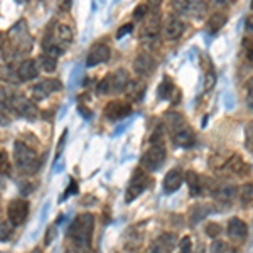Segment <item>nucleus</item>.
<instances>
[{"mask_svg":"<svg viewBox=\"0 0 253 253\" xmlns=\"http://www.w3.org/2000/svg\"><path fill=\"white\" fill-rule=\"evenodd\" d=\"M93 230H95V218L89 213L76 216L68 231V238L71 242L76 253H89L91 252Z\"/></svg>","mask_w":253,"mask_h":253,"instance_id":"nucleus-1","label":"nucleus"},{"mask_svg":"<svg viewBox=\"0 0 253 253\" xmlns=\"http://www.w3.org/2000/svg\"><path fill=\"white\" fill-rule=\"evenodd\" d=\"M150 147L140 159L142 169L145 170H157L166 162V145L162 142V130L157 128L150 137Z\"/></svg>","mask_w":253,"mask_h":253,"instance_id":"nucleus-2","label":"nucleus"},{"mask_svg":"<svg viewBox=\"0 0 253 253\" xmlns=\"http://www.w3.org/2000/svg\"><path fill=\"white\" fill-rule=\"evenodd\" d=\"M9 38H10V44L7 46V49H10V54L7 56V58H10V59L20 58V56L27 54L32 49V39L29 36V32H27L26 22L15 24L9 31Z\"/></svg>","mask_w":253,"mask_h":253,"instance_id":"nucleus-3","label":"nucleus"},{"mask_svg":"<svg viewBox=\"0 0 253 253\" xmlns=\"http://www.w3.org/2000/svg\"><path fill=\"white\" fill-rule=\"evenodd\" d=\"M128 83H130V73L126 71V69L120 68V69H117V71H112L110 75L105 76V78L100 81V84H98L96 91L100 96L117 95V93L125 91Z\"/></svg>","mask_w":253,"mask_h":253,"instance_id":"nucleus-4","label":"nucleus"},{"mask_svg":"<svg viewBox=\"0 0 253 253\" xmlns=\"http://www.w3.org/2000/svg\"><path fill=\"white\" fill-rule=\"evenodd\" d=\"M14 159L19 169L26 174H34L39 169V161L36 150L20 140L14 144Z\"/></svg>","mask_w":253,"mask_h":253,"instance_id":"nucleus-5","label":"nucleus"},{"mask_svg":"<svg viewBox=\"0 0 253 253\" xmlns=\"http://www.w3.org/2000/svg\"><path fill=\"white\" fill-rule=\"evenodd\" d=\"M170 7L177 15L191 19H203L208 12L205 0H170Z\"/></svg>","mask_w":253,"mask_h":253,"instance_id":"nucleus-6","label":"nucleus"},{"mask_svg":"<svg viewBox=\"0 0 253 253\" xmlns=\"http://www.w3.org/2000/svg\"><path fill=\"white\" fill-rule=\"evenodd\" d=\"M73 41V29L68 26V24H56L52 32L44 38V42H49V44H54L56 47H59L61 51H64Z\"/></svg>","mask_w":253,"mask_h":253,"instance_id":"nucleus-7","label":"nucleus"},{"mask_svg":"<svg viewBox=\"0 0 253 253\" xmlns=\"http://www.w3.org/2000/svg\"><path fill=\"white\" fill-rule=\"evenodd\" d=\"M149 186V177L145 174V169H137L133 172L132 179H130V184L128 189H126V196H125V201L126 203H132L133 199H137L138 196L145 191V187Z\"/></svg>","mask_w":253,"mask_h":253,"instance_id":"nucleus-8","label":"nucleus"},{"mask_svg":"<svg viewBox=\"0 0 253 253\" xmlns=\"http://www.w3.org/2000/svg\"><path fill=\"white\" fill-rule=\"evenodd\" d=\"M27 214H29V203L26 199H14L7 206V216L14 226H19L26 221Z\"/></svg>","mask_w":253,"mask_h":253,"instance_id":"nucleus-9","label":"nucleus"},{"mask_svg":"<svg viewBox=\"0 0 253 253\" xmlns=\"http://www.w3.org/2000/svg\"><path fill=\"white\" fill-rule=\"evenodd\" d=\"M61 88H63V84H61L59 80L49 78V80L39 81L38 84H34L32 89H31V93H32V98H34L36 101H42V100H46L49 95L59 91Z\"/></svg>","mask_w":253,"mask_h":253,"instance_id":"nucleus-10","label":"nucleus"},{"mask_svg":"<svg viewBox=\"0 0 253 253\" xmlns=\"http://www.w3.org/2000/svg\"><path fill=\"white\" fill-rule=\"evenodd\" d=\"M9 105H10V108L14 110V112H17L19 115H22L26 118H31V120H32V118H38V115H39V110L34 105V101L29 100V98H26V96L10 98Z\"/></svg>","mask_w":253,"mask_h":253,"instance_id":"nucleus-11","label":"nucleus"},{"mask_svg":"<svg viewBox=\"0 0 253 253\" xmlns=\"http://www.w3.org/2000/svg\"><path fill=\"white\" fill-rule=\"evenodd\" d=\"M130 113H132V105L124 100H113L105 107V117L112 122L122 120V118L128 117Z\"/></svg>","mask_w":253,"mask_h":253,"instance_id":"nucleus-12","label":"nucleus"},{"mask_svg":"<svg viewBox=\"0 0 253 253\" xmlns=\"http://www.w3.org/2000/svg\"><path fill=\"white\" fill-rule=\"evenodd\" d=\"M211 196H214V199H218L219 203H231L235 199V196L238 194L236 186L230 184V182H219V184H213L210 189Z\"/></svg>","mask_w":253,"mask_h":253,"instance_id":"nucleus-13","label":"nucleus"},{"mask_svg":"<svg viewBox=\"0 0 253 253\" xmlns=\"http://www.w3.org/2000/svg\"><path fill=\"white\" fill-rule=\"evenodd\" d=\"M110 59V47L108 44L105 42H98L95 44L88 52V58H86V64L88 68H93V66H98L101 63H107Z\"/></svg>","mask_w":253,"mask_h":253,"instance_id":"nucleus-14","label":"nucleus"},{"mask_svg":"<svg viewBox=\"0 0 253 253\" xmlns=\"http://www.w3.org/2000/svg\"><path fill=\"white\" fill-rule=\"evenodd\" d=\"M175 240L177 238H175L174 233H162L159 238L152 242L149 248V253H172Z\"/></svg>","mask_w":253,"mask_h":253,"instance_id":"nucleus-15","label":"nucleus"},{"mask_svg":"<svg viewBox=\"0 0 253 253\" xmlns=\"http://www.w3.org/2000/svg\"><path fill=\"white\" fill-rule=\"evenodd\" d=\"M247 235H248V226L243 219L231 218L230 221H228V236H230L233 242H236V243L245 242V240H247Z\"/></svg>","mask_w":253,"mask_h":253,"instance_id":"nucleus-16","label":"nucleus"},{"mask_svg":"<svg viewBox=\"0 0 253 253\" xmlns=\"http://www.w3.org/2000/svg\"><path fill=\"white\" fill-rule=\"evenodd\" d=\"M39 69V63L36 59H24L17 66V76L20 81H31L38 78Z\"/></svg>","mask_w":253,"mask_h":253,"instance_id":"nucleus-17","label":"nucleus"},{"mask_svg":"<svg viewBox=\"0 0 253 253\" xmlns=\"http://www.w3.org/2000/svg\"><path fill=\"white\" fill-rule=\"evenodd\" d=\"M133 69H135L138 76L150 75L156 69V61H154V58L149 52H140L135 58V61H133Z\"/></svg>","mask_w":253,"mask_h":253,"instance_id":"nucleus-18","label":"nucleus"},{"mask_svg":"<svg viewBox=\"0 0 253 253\" xmlns=\"http://www.w3.org/2000/svg\"><path fill=\"white\" fill-rule=\"evenodd\" d=\"M184 22H182L181 17H177V15H170L169 19H167L166 26H164V32H166V38L169 41H175L179 39L182 36V32H184Z\"/></svg>","mask_w":253,"mask_h":253,"instance_id":"nucleus-19","label":"nucleus"},{"mask_svg":"<svg viewBox=\"0 0 253 253\" xmlns=\"http://www.w3.org/2000/svg\"><path fill=\"white\" fill-rule=\"evenodd\" d=\"M170 137H172V140L175 142V144L181 145V147H191L194 144V133L187 124L179 126L177 130H174V132L170 133Z\"/></svg>","mask_w":253,"mask_h":253,"instance_id":"nucleus-20","label":"nucleus"},{"mask_svg":"<svg viewBox=\"0 0 253 253\" xmlns=\"http://www.w3.org/2000/svg\"><path fill=\"white\" fill-rule=\"evenodd\" d=\"M182 181H184V175H182L181 169L169 170L164 177V191L166 193H174L182 186Z\"/></svg>","mask_w":253,"mask_h":253,"instance_id":"nucleus-21","label":"nucleus"},{"mask_svg":"<svg viewBox=\"0 0 253 253\" xmlns=\"http://www.w3.org/2000/svg\"><path fill=\"white\" fill-rule=\"evenodd\" d=\"M145 91H147V84H145V81H142V80H130L128 86L125 89L130 101H140L142 98H144Z\"/></svg>","mask_w":253,"mask_h":253,"instance_id":"nucleus-22","label":"nucleus"},{"mask_svg":"<svg viewBox=\"0 0 253 253\" xmlns=\"http://www.w3.org/2000/svg\"><path fill=\"white\" fill-rule=\"evenodd\" d=\"M184 179H186L187 186H189L191 196H199L203 193V181H201V177H199V174L193 172V170H187Z\"/></svg>","mask_w":253,"mask_h":253,"instance_id":"nucleus-23","label":"nucleus"},{"mask_svg":"<svg viewBox=\"0 0 253 253\" xmlns=\"http://www.w3.org/2000/svg\"><path fill=\"white\" fill-rule=\"evenodd\" d=\"M238 199H240V205H242L245 210L253 208V184H243L240 187Z\"/></svg>","mask_w":253,"mask_h":253,"instance_id":"nucleus-24","label":"nucleus"},{"mask_svg":"<svg viewBox=\"0 0 253 253\" xmlns=\"http://www.w3.org/2000/svg\"><path fill=\"white\" fill-rule=\"evenodd\" d=\"M226 20H228V17L224 12H214V14L210 17V20H208V31H210L211 34H216L218 31L223 29Z\"/></svg>","mask_w":253,"mask_h":253,"instance_id":"nucleus-25","label":"nucleus"},{"mask_svg":"<svg viewBox=\"0 0 253 253\" xmlns=\"http://www.w3.org/2000/svg\"><path fill=\"white\" fill-rule=\"evenodd\" d=\"M38 63H39V68L42 69V71H46V73H52L56 69V58H52V56H47V54H42L41 58L38 59Z\"/></svg>","mask_w":253,"mask_h":253,"instance_id":"nucleus-26","label":"nucleus"},{"mask_svg":"<svg viewBox=\"0 0 253 253\" xmlns=\"http://www.w3.org/2000/svg\"><path fill=\"white\" fill-rule=\"evenodd\" d=\"M172 91H174V83L166 78L164 81H162L161 86H159L157 95H159V98H162V100H167V98L172 95Z\"/></svg>","mask_w":253,"mask_h":253,"instance_id":"nucleus-27","label":"nucleus"},{"mask_svg":"<svg viewBox=\"0 0 253 253\" xmlns=\"http://www.w3.org/2000/svg\"><path fill=\"white\" fill-rule=\"evenodd\" d=\"M12 172V166H10V159L7 150H0V174L9 175Z\"/></svg>","mask_w":253,"mask_h":253,"instance_id":"nucleus-28","label":"nucleus"},{"mask_svg":"<svg viewBox=\"0 0 253 253\" xmlns=\"http://www.w3.org/2000/svg\"><path fill=\"white\" fill-rule=\"evenodd\" d=\"M205 231H206V235H208V236H211V238H218V236L223 233V228H221V224L211 221V223H208V224H206Z\"/></svg>","mask_w":253,"mask_h":253,"instance_id":"nucleus-29","label":"nucleus"},{"mask_svg":"<svg viewBox=\"0 0 253 253\" xmlns=\"http://www.w3.org/2000/svg\"><path fill=\"white\" fill-rule=\"evenodd\" d=\"M12 224L10 221H0V242H5L9 240V236L12 235Z\"/></svg>","mask_w":253,"mask_h":253,"instance_id":"nucleus-30","label":"nucleus"},{"mask_svg":"<svg viewBox=\"0 0 253 253\" xmlns=\"http://www.w3.org/2000/svg\"><path fill=\"white\" fill-rule=\"evenodd\" d=\"M147 15H149V7H147V3H140V5H137V9L133 10V19L138 20V22H142Z\"/></svg>","mask_w":253,"mask_h":253,"instance_id":"nucleus-31","label":"nucleus"},{"mask_svg":"<svg viewBox=\"0 0 253 253\" xmlns=\"http://www.w3.org/2000/svg\"><path fill=\"white\" fill-rule=\"evenodd\" d=\"M245 140H247V149L253 152V120L245 128Z\"/></svg>","mask_w":253,"mask_h":253,"instance_id":"nucleus-32","label":"nucleus"},{"mask_svg":"<svg viewBox=\"0 0 253 253\" xmlns=\"http://www.w3.org/2000/svg\"><path fill=\"white\" fill-rule=\"evenodd\" d=\"M206 206H194L193 208V214H191V219L196 223V221H199V219H203L205 216L210 213V210H205Z\"/></svg>","mask_w":253,"mask_h":253,"instance_id":"nucleus-33","label":"nucleus"},{"mask_svg":"<svg viewBox=\"0 0 253 253\" xmlns=\"http://www.w3.org/2000/svg\"><path fill=\"white\" fill-rule=\"evenodd\" d=\"M177 253H193V242L189 236H184L179 242V252Z\"/></svg>","mask_w":253,"mask_h":253,"instance_id":"nucleus-34","label":"nucleus"},{"mask_svg":"<svg viewBox=\"0 0 253 253\" xmlns=\"http://www.w3.org/2000/svg\"><path fill=\"white\" fill-rule=\"evenodd\" d=\"M245 89H247V105L253 112V78H250L245 83Z\"/></svg>","mask_w":253,"mask_h":253,"instance_id":"nucleus-35","label":"nucleus"},{"mask_svg":"<svg viewBox=\"0 0 253 253\" xmlns=\"http://www.w3.org/2000/svg\"><path fill=\"white\" fill-rule=\"evenodd\" d=\"M226 243L223 240H214L211 245V253H226Z\"/></svg>","mask_w":253,"mask_h":253,"instance_id":"nucleus-36","label":"nucleus"},{"mask_svg":"<svg viewBox=\"0 0 253 253\" xmlns=\"http://www.w3.org/2000/svg\"><path fill=\"white\" fill-rule=\"evenodd\" d=\"M161 5H162V0H149L147 2L149 12H161Z\"/></svg>","mask_w":253,"mask_h":253,"instance_id":"nucleus-37","label":"nucleus"},{"mask_svg":"<svg viewBox=\"0 0 253 253\" xmlns=\"http://www.w3.org/2000/svg\"><path fill=\"white\" fill-rule=\"evenodd\" d=\"M132 29H133L132 24H125L124 27H120V29L117 31V39H122V38H124V36L128 34V32H132Z\"/></svg>","mask_w":253,"mask_h":253,"instance_id":"nucleus-38","label":"nucleus"},{"mask_svg":"<svg viewBox=\"0 0 253 253\" xmlns=\"http://www.w3.org/2000/svg\"><path fill=\"white\" fill-rule=\"evenodd\" d=\"M73 193H78V184H76V181H71V184H69V187L66 189V193H64L63 199L68 198V196H71Z\"/></svg>","mask_w":253,"mask_h":253,"instance_id":"nucleus-39","label":"nucleus"},{"mask_svg":"<svg viewBox=\"0 0 253 253\" xmlns=\"http://www.w3.org/2000/svg\"><path fill=\"white\" fill-rule=\"evenodd\" d=\"M54 233H56V228L52 226V228H47V231H46V238H44V243L49 245L54 240Z\"/></svg>","mask_w":253,"mask_h":253,"instance_id":"nucleus-40","label":"nucleus"},{"mask_svg":"<svg viewBox=\"0 0 253 253\" xmlns=\"http://www.w3.org/2000/svg\"><path fill=\"white\" fill-rule=\"evenodd\" d=\"M71 5H73V0H59V7H61V10L68 12L69 9H71Z\"/></svg>","mask_w":253,"mask_h":253,"instance_id":"nucleus-41","label":"nucleus"},{"mask_svg":"<svg viewBox=\"0 0 253 253\" xmlns=\"http://www.w3.org/2000/svg\"><path fill=\"white\" fill-rule=\"evenodd\" d=\"M64 140H66V132H63V135H61V138H59V145H58V150H56V157L61 156V150H63Z\"/></svg>","mask_w":253,"mask_h":253,"instance_id":"nucleus-42","label":"nucleus"},{"mask_svg":"<svg viewBox=\"0 0 253 253\" xmlns=\"http://www.w3.org/2000/svg\"><path fill=\"white\" fill-rule=\"evenodd\" d=\"M245 29H247V32H253V15H250V17L247 19V24H245Z\"/></svg>","mask_w":253,"mask_h":253,"instance_id":"nucleus-43","label":"nucleus"},{"mask_svg":"<svg viewBox=\"0 0 253 253\" xmlns=\"http://www.w3.org/2000/svg\"><path fill=\"white\" fill-rule=\"evenodd\" d=\"M247 59L253 63V42H250V46H247Z\"/></svg>","mask_w":253,"mask_h":253,"instance_id":"nucleus-44","label":"nucleus"},{"mask_svg":"<svg viewBox=\"0 0 253 253\" xmlns=\"http://www.w3.org/2000/svg\"><path fill=\"white\" fill-rule=\"evenodd\" d=\"M228 2H230V0H211V3H213V5H216V7L228 5Z\"/></svg>","mask_w":253,"mask_h":253,"instance_id":"nucleus-45","label":"nucleus"},{"mask_svg":"<svg viewBox=\"0 0 253 253\" xmlns=\"http://www.w3.org/2000/svg\"><path fill=\"white\" fill-rule=\"evenodd\" d=\"M80 112H83V115L84 117H89V113H91V112H89V110H86V108H84V107H81V105H80Z\"/></svg>","mask_w":253,"mask_h":253,"instance_id":"nucleus-46","label":"nucleus"},{"mask_svg":"<svg viewBox=\"0 0 253 253\" xmlns=\"http://www.w3.org/2000/svg\"><path fill=\"white\" fill-rule=\"evenodd\" d=\"M196 253H205V245H203L201 242H199V245H198V250H196Z\"/></svg>","mask_w":253,"mask_h":253,"instance_id":"nucleus-47","label":"nucleus"},{"mask_svg":"<svg viewBox=\"0 0 253 253\" xmlns=\"http://www.w3.org/2000/svg\"><path fill=\"white\" fill-rule=\"evenodd\" d=\"M3 71H5V69H3V68H0V78H3Z\"/></svg>","mask_w":253,"mask_h":253,"instance_id":"nucleus-48","label":"nucleus"},{"mask_svg":"<svg viewBox=\"0 0 253 253\" xmlns=\"http://www.w3.org/2000/svg\"><path fill=\"white\" fill-rule=\"evenodd\" d=\"M252 10H253V0H252Z\"/></svg>","mask_w":253,"mask_h":253,"instance_id":"nucleus-49","label":"nucleus"}]
</instances>
